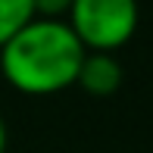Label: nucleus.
Instances as JSON below:
<instances>
[{
  "mask_svg": "<svg viewBox=\"0 0 153 153\" xmlns=\"http://www.w3.org/2000/svg\"><path fill=\"white\" fill-rule=\"evenodd\" d=\"M31 19H34L31 0H0V47L13 41Z\"/></svg>",
  "mask_w": 153,
  "mask_h": 153,
  "instance_id": "20e7f679",
  "label": "nucleus"
},
{
  "mask_svg": "<svg viewBox=\"0 0 153 153\" xmlns=\"http://www.w3.org/2000/svg\"><path fill=\"white\" fill-rule=\"evenodd\" d=\"M34 3V16L38 19H59L62 13H69L72 0H31Z\"/></svg>",
  "mask_w": 153,
  "mask_h": 153,
  "instance_id": "39448f33",
  "label": "nucleus"
},
{
  "mask_svg": "<svg viewBox=\"0 0 153 153\" xmlns=\"http://www.w3.org/2000/svg\"><path fill=\"white\" fill-rule=\"evenodd\" d=\"M69 28L85 50L113 53L137 28V0H72Z\"/></svg>",
  "mask_w": 153,
  "mask_h": 153,
  "instance_id": "f03ea898",
  "label": "nucleus"
},
{
  "mask_svg": "<svg viewBox=\"0 0 153 153\" xmlns=\"http://www.w3.org/2000/svg\"><path fill=\"white\" fill-rule=\"evenodd\" d=\"M85 47L62 19L34 16L13 41L0 47V69L22 94H56L75 85Z\"/></svg>",
  "mask_w": 153,
  "mask_h": 153,
  "instance_id": "f257e3e1",
  "label": "nucleus"
},
{
  "mask_svg": "<svg viewBox=\"0 0 153 153\" xmlns=\"http://www.w3.org/2000/svg\"><path fill=\"white\" fill-rule=\"evenodd\" d=\"M6 150V125H3V116H0V153Z\"/></svg>",
  "mask_w": 153,
  "mask_h": 153,
  "instance_id": "423d86ee",
  "label": "nucleus"
},
{
  "mask_svg": "<svg viewBox=\"0 0 153 153\" xmlns=\"http://www.w3.org/2000/svg\"><path fill=\"white\" fill-rule=\"evenodd\" d=\"M75 85H81L91 97H109L119 91L122 85V66L113 53H94L88 50L85 59H81V69H78V78Z\"/></svg>",
  "mask_w": 153,
  "mask_h": 153,
  "instance_id": "7ed1b4c3",
  "label": "nucleus"
}]
</instances>
